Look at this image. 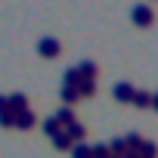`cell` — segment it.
<instances>
[{
    "mask_svg": "<svg viewBox=\"0 0 158 158\" xmlns=\"http://www.w3.org/2000/svg\"><path fill=\"white\" fill-rule=\"evenodd\" d=\"M62 99H65L68 106H74L77 99H81V96H77V84H68V87L62 84Z\"/></svg>",
    "mask_w": 158,
    "mask_h": 158,
    "instance_id": "cell-6",
    "label": "cell"
},
{
    "mask_svg": "<svg viewBox=\"0 0 158 158\" xmlns=\"http://www.w3.org/2000/svg\"><path fill=\"white\" fill-rule=\"evenodd\" d=\"M16 127H19V130H31V127H34V112H31V109L16 112Z\"/></svg>",
    "mask_w": 158,
    "mask_h": 158,
    "instance_id": "cell-3",
    "label": "cell"
},
{
    "mask_svg": "<svg viewBox=\"0 0 158 158\" xmlns=\"http://www.w3.org/2000/svg\"><path fill=\"white\" fill-rule=\"evenodd\" d=\"M68 152H71L74 158H93V149L84 146V143H81V146H74V149H68Z\"/></svg>",
    "mask_w": 158,
    "mask_h": 158,
    "instance_id": "cell-8",
    "label": "cell"
},
{
    "mask_svg": "<svg viewBox=\"0 0 158 158\" xmlns=\"http://www.w3.org/2000/svg\"><path fill=\"white\" fill-rule=\"evenodd\" d=\"M37 53L47 56V59H56V56H59V40H56V37H44V40L37 44Z\"/></svg>",
    "mask_w": 158,
    "mask_h": 158,
    "instance_id": "cell-2",
    "label": "cell"
},
{
    "mask_svg": "<svg viewBox=\"0 0 158 158\" xmlns=\"http://www.w3.org/2000/svg\"><path fill=\"white\" fill-rule=\"evenodd\" d=\"M53 146H56V149H62V152H68V149H71V136H68L65 130H59V133L53 136Z\"/></svg>",
    "mask_w": 158,
    "mask_h": 158,
    "instance_id": "cell-7",
    "label": "cell"
},
{
    "mask_svg": "<svg viewBox=\"0 0 158 158\" xmlns=\"http://www.w3.org/2000/svg\"><path fill=\"white\" fill-rule=\"evenodd\" d=\"M130 102H133V106H143V109H149V106H152V93H146V90H133Z\"/></svg>",
    "mask_w": 158,
    "mask_h": 158,
    "instance_id": "cell-5",
    "label": "cell"
},
{
    "mask_svg": "<svg viewBox=\"0 0 158 158\" xmlns=\"http://www.w3.org/2000/svg\"><path fill=\"white\" fill-rule=\"evenodd\" d=\"M44 130H47V133H50V136H56V133H59V130H62V124H59V121H56V118H47V121H44Z\"/></svg>",
    "mask_w": 158,
    "mask_h": 158,
    "instance_id": "cell-10",
    "label": "cell"
},
{
    "mask_svg": "<svg viewBox=\"0 0 158 158\" xmlns=\"http://www.w3.org/2000/svg\"><path fill=\"white\" fill-rule=\"evenodd\" d=\"M112 96H115L118 102H130V96H133V87H130V84H118V87L112 90Z\"/></svg>",
    "mask_w": 158,
    "mask_h": 158,
    "instance_id": "cell-4",
    "label": "cell"
},
{
    "mask_svg": "<svg viewBox=\"0 0 158 158\" xmlns=\"http://www.w3.org/2000/svg\"><path fill=\"white\" fill-rule=\"evenodd\" d=\"M0 124H3V127H16V112L3 109V112H0Z\"/></svg>",
    "mask_w": 158,
    "mask_h": 158,
    "instance_id": "cell-9",
    "label": "cell"
},
{
    "mask_svg": "<svg viewBox=\"0 0 158 158\" xmlns=\"http://www.w3.org/2000/svg\"><path fill=\"white\" fill-rule=\"evenodd\" d=\"M133 22L136 25H143V28H149L152 22H155V13H152V6H146V3H139V6H133Z\"/></svg>",
    "mask_w": 158,
    "mask_h": 158,
    "instance_id": "cell-1",
    "label": "cell"
},
{
    "mask_svg": "<svg viewBox=\"0 0 158 158\" xmlns=\"http://www.w3.org/2000/svg\"><path fill=\"white\" fill-rule=\"evenodd\" d=\"M152 109H158V93H155V96H152Z\"/></svg>",
    "mask_w": 158,
    "mask_h": 158,
    "instance_id": "cell-12",
    "label": "cell"
},
{
    "mask_svg": "<svg viewBox=\"0 0 158 158\" xmlns=\"http://www.w3.org/2000/svg\"><path fill=\"white\" fill-rule=\"evenodd\" d=\"M6 109V96H0V112H3Z\"/></svg>",
    "mask_w": 158,
    "mask_h": 158,
    "instance_id": "cell-11",
    "label": "cell"
}]
</instances>
